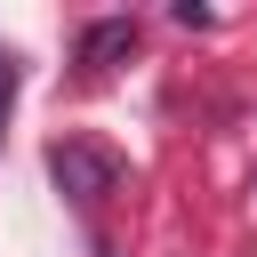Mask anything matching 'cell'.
I'll list each match as a JSON object with an SVG mask.
<instances>
[{
    "mask_svg": "<svg viewBox=\"0 0 257 257\" xmlns=\"http://www.w3.org/2000/svg\"><path fill=\"white\" fill-rule=\"evenodd\" d=\"M48 177L72 193V201H104L112 185H120V153H104V145H80V137H64V145H48Z\"/></svg>",
    "mask_w": 257,
    "mask_h": 257,
    "instance_id": "1",
    "label": "cell"
},
{
    "mask_svg": "<svg viewBox=\"0 0 257 257\" xmlns=\"http://www.w3.org/2000/svg\"><path fill=\"white\" fill-rule=\"evenodd\" d=\"M128 48H137V24H128V16H104V24L80 32V64H112V56H128Z\"/></svg>",
    "mask_w": 257,
    "mask_h": 257,
    "instance_id": "2",
    "label": "cell"
},
{
    "mask_svg": "<svg viewBox=\"0 0 257 257\" xmlns=\"http://www.w3.org/2000/svg\"><path fill=\"white\" fill-rule=\"evenodd\" d=\"M8 104H16V56L0 48V120H8Z\"/></svg>",
    "mask_w": 257,
    "mask_h": 257,
    "instance_id": "3",
    "label": "cell"
}]
</instances>
